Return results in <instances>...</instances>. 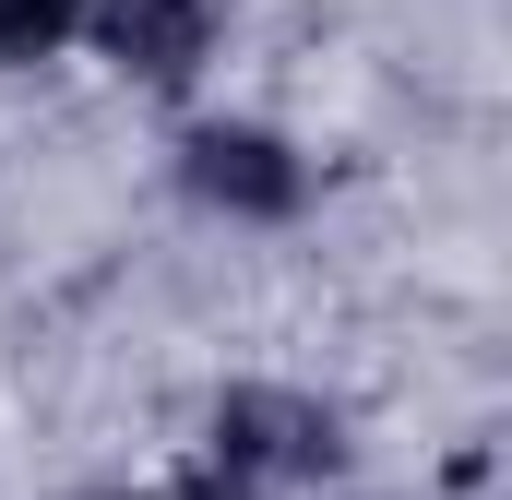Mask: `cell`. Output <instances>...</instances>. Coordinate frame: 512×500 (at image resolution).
<instances>
[{
  "instance_id": "1",
  "label": "cell",
  "mask_w": 512,
  "mask_h": 500,
  "mask_svg": "<svg viewBox=\"0 0 512 500\" xmlns=\"http://www.w3.org/2000/svg\"><path fill=\"white\" fill-rule=\"evenodd\" d=\"M215 489L227 500H274V489H310V477H334V417L310 405V393H227L215 405Z\"/></svg>"
},
{
  "instance_id": "2",
  "label": "cell",
  "mask_w": 512,
  "mask_h": 500,
  "mask_svg": "<svg viewBox=\"0 0 512 500\" xmlns=\"http://www.w3.org/2000/svg\"><path fill=\"white\" fill-rule=\"evenodd\" d=\"M179 179H191L215 215H251V227H274V215H298V203H310V167H298L274 131H251V120L179 131Z\"/></svg>"
},
{
  "instance_id": "3",
  "label": "cell",
  "mask_w": 512,
  "mask_h": 500,
  "mask_svg": "<svg viewBox=\"0 0 512 500\" xmlns=\"http://www.w3.org/2000/svg\"><path fill=\"white\" fill-rule=\"evenodd\" d=\"M84 24L108 36L131 84H191L215 48V0H84Z\"/></svg>"
},
{
  "instance_id": "4",
  "label": "cell",
  "mask_w": 512,
  "mask_h": 500,
  "mask_svg": "<svg viewBox=\"0 0 512 500\" xmlns=\"http://www.w3.org/2000/svg\"><path fill=\"white\" fill-rule=\"evenodd\" d=\"M84 24V0H0V60H48Z\"/></svg>"
}]
</instances>
